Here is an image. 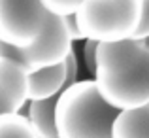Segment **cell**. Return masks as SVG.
Here are the masks:
<instances>
[{
  "label": "cell",
  "instance_id": "obj_9",
  "mask_svg": "<svg viewBox=\"0 0 149 138\" xmlns=\"http://www.w3.org/2000/svg\"><path fill=\"white\" fill-rule=\"evenodd\" d=\"M17 136V138H38L30 123L29 116L21 113V110L0 112V138Z\"/></svg>",
  "mask_w": 149,
  "mask_h": 138
},
{
  "label": "cell",
  "instance_id": "obj_2",
  "mask_svg": "<svg viewBox=\"0 0 149 138\" xmlns=\"http://www.w3.org/2000/svg\"><path fill=\"white\" fill-rule=\"evenodd\" d=\"M117 108L100 95L95 80H76L57 95L55 127L58 138H111Z\"/></svg>",
  "mask_w": 149,
  "mask_h": 138
},
{
  "label": "cell",
  "instance_id": "obj_6",
  "mask_svg": "<svg viewBox=\"0 0 149 138\" xmlns=\"http://www.w3.org/2000/svg\"><path fill=\"white\" fill-rule=\"evenodd\" d=\"M66 85V66L64 61L38 70H30L26 76V97L30 98H47L58 95Z\"/></svg>",
  "mask_w": 149,
  "mask_h": 138
},
{
  "label": "cell",
  "instance_id": "obj_13",
  "mask_svg": "<svg viewBox=\"0 0 149 138\" xmlns=\"http://www.w3.org/2000/svg\"><path fill=\"white\" fill-rule=\"evenodd\" d=\"M149 36V0H142V13H140V23L136 27L134 34L130 38H146Z\"/></svg>",
  "mask_w": 149,
  "mask_h": 138
},
{
  "label": "cell",
  "instance_id": "obj_11",
  "mask_svg": "<svg viewBox=\"0 0 149 138\" xmlns=\"http://www.w3.org/2000/svg\"><path fill=\"white\" fill-rule=\"evenodd\" d=\"M96 47H98V40H93V38H85L83 40V62L91 76L96 66Z\"/></svg>",
  "mask_w": 149,
  "mask_h": 138
},
{
  "label": "cell",
  "instance_id": "obj_8",
  "mask_svg": "<svg viewBox=\"0 0 149 138\" xmlns=\"http://www.w3.org/2000/svg\"><path fill=\"white\" fill-rule=\"evenodd\" d=\"M55 102H57V95L26 100V116L38 138H58L55 127Z\"/></svg>",
  "mask_w": 149,
  "mask_h": 138
},
{
  "label": "cell",
  "instance_id": "obj_10",
  "mask_svg": "<svg viewBox=\"0 0 149 138\" xmlns=\"http://www.w3.org/2000/svg\"><path fill=\"white\" fill-rule=\"evenodd\" d=\"M83 0H42L44 8L49 11V13L55 15H70V13H76V10L79 8V4Z\"/></svg>",
  "mask_w": 149,
  "mask_h": 138
},
{
  "label": "cell",
  "instance_id": "obj_3",
  "mask_svg": "<svg viewBox=\"0 0 149 138\" xmlns=\"http://www.w3.org/2000/svg\"><path fill=\"white\" fill-rule=\"evenodd\" d=\"M140 13L142 0H83L74 17L83 38L109 42L130 38Z\"/></svg>",
  "mask_w": 149,
  "mask_h": 138
},
{
  "label": "cell",
  "instance_id": "obj_12",
  "mask_svg": "<svg viewBox=\"0 0 149 138\" xmlns=\"http://www.w3.org/2000/svg\"><path fill=\"white\" fill-rule=\"evenodd\" d=\"M64 66H66V85H70L77 80V74H79V62H77V55H76V51H74V47L70 49V53L66 55Z\"/></svg>",
  "mask_w": 149,
  "mask_h": 138
},
{
  "label": "cell",
  "instance_id": "obj_1",
  "mask_svg": "<svg viewBox=\"0 0 149 138\" xmlns=\"http://www.w3.org/2000/svg\"><path fill=\"white\" fill-rule=\"evenodd\" d=\"M100 95L117 110L149 102V47L140 38L98 42L93 72Z\"/></svg>",
  "mask_w": 149,
  "mask_h": 138
},
{
  "label": "cell",
  "instance_id": "obj_5",
  "mask_svg": "<svg viewBox=\"0 0 149 138\" xmlns=\"http://www.w3.org/2000/svg\"><path fill=\"white\" fill-rule=\"evenodd\" d=\"M26 72L11 57H0V112L21 110L26 104Z\"/></svg>",
  "mask_w": 149,
  "mask_h": 138
},
{
  "label": "cell",
  "instance_id": "obj_4",
  "mask_svg": "<svg viewBox=\"0 0 149 138\" xmlns=\"http://www.w3.org/2000/svg\"><path fill=\"white\" fill-rule=\"evenodd\" d=\"M47 15L42 0H0V40L29 46L42 32Z\"/></svg>",
  "mask_w": 149,
  "mask_h": 138
},
{
  "label": "cell",
  "instance_id": "obj_14",
  "mask_svg": "<svg viewBox=\"0 0 149 138\" xmlns=\"http://www.w3.org/2000/svg\"><path fill=\"white\" fill-rule=\"evenodd\" d=\"M64 19H66V27H68V32H70V36H72V40L74 42L76 40H85L83 34H81V30H79V27H77V21H76V17H74V13L64 15Z\"/></svg>",
  "mask_w": 149,
  "mask_h": 138
},
{
  "label": "cell",
  "instance_id": "obj_15",
  "mask_svg": "<svg viewBox=\"0 0 149 138\" xmlns=\"http://www.w3.org/2000/svg\"><path fill=\"white\" fill-rule=\"evenodd\" d=\"M140 40H143V44H146V46L149 47V36H146V38H140Z\"/></svg>",
  "mask_w": 149,
  "mask_h": 138
},
{
  "label": "cell",
  "instance_id": "obj_7",
  "mask_svg": "<svg viewBox=\"0 0 149 138\" xmlns=\"http://www.w3.org/2000/svg\"><path fill=\"white\" fill-rule=\"evenodd\" d=\"M111 138H149V102L117 110Z\"/></svg>",
  "mask_w": 149,
  "mask_h": 138
}]
</instances>
